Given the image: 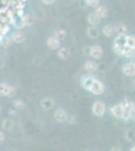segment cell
Listing matches in <instances>:
<instances>
[{
    "label": "cell",
    "mask_w": 135,
    "mask_h": 151,
    "mask_svg": "<svg viewBox=\"0 0 135 151\" xmlns=\"http://www.w3.org/2000/svg\"><path fill=\"white\" fill-rule=\"evenodd\" d=\"M13 126H14L13 122H12L11 120H9V119H5V120H3V122H2V128H3L4 130H6V131L12 130Z\"/></svg>",
    "instance_id": "obj_21"
},
{
    "label": "cell",
    "mask_w": 135,
    "mask_h": 151,
    "mask_svg": "<svg viewBox=\"0 0 135 151\" xmlns=\"http://www.w3.org/2000/svg\"><path fill=\"white\" fill-rule=\"evenodd\" d=\"M94 78L91 77V76H86V77H83L82 80H81V83H82V86L84 89L86 90H89L91 89V87H92L93 83H94Z\"/></svg>",
    "instance_id": "obj_9"
},
{
    "label": "cell",
    "mask_w": 135,
    "mask_h": 151,
    "mask_svg": "<svg viewBox=\"0 0 135 151\" xmlns=\"http://www.w3.org/2000/svg\"><path fill=\"white\" fill-rule=\"evenodd\" d=\"M131 103H132V102L130 101V100H129L128 98H125L120 104H121L122 106H123V108L127 111V110L129 109V107H130V105H131Z\"/></svg>",
    "instance_id": "obj_24"
},
{
    "label": "cell",
    "mask_w": 135,
    "mask_h": 151,
    "mask_svg": "<svg viewBox=\"0 0 135 151\" xmlns=\"http://www.w3.org/2000/svg\"><path fill=\"white\" fill-rule=\"evenodd\" d=\"M90 55L95 60H100L103 55V50L99 45H94L90 47Z\"/></svg>",
    "instance_id": "obj_5"
},
{
    "label": "cell",
    "mask_w": 135,
    "mask_h": 151,
    "mask_svg": "<svg viewBox=\"0 0 135 151\" xmlns=\"http://www.w3.org/2000/svg\"><path fill=\"white\" fill-rule=\"evenodd\" d=\"M16 94L15 88L9 86L6 84H0V95L4 97H8V98H12L14 95Z\"/></svg>",
    "instance_id": "obj_1"
},
{
    "label": "cell",
    "mask_w": 135,
    "mask_h": 151,
    "mask_svg": "<svg viewBox=\"0 0 135 151\" xmlns=\"http://www.w3.org/2000/svg\"><path fill=\"white\" fill-rule=\"evenodd\" d=\"M126 45H128V47L134 48L135 50V37L132 35H127V43Z\"/></svg>",
    "instance_id": "obj_23"
},
{
    "label": "cell",
    "mask_w": 135,
    "mask_h": 151,
    "mask_svg": "<svg viewBox=\"0 0 135 151\" xmlns=\"http://www.w3.org/2000/svg\"><path fill=\"white\" fill-rule=\"evenodd\" d=\"M0 111H1V106H0Z\"/></svg>",
    "instance_id": "obj_33"
},
{
    "label": "cell",
    "mask_w": 135,
    "mask_h": 151,
    "mask_svg": "<svg viewBox=\"0 0 135 151\" xmlns=\"http://www.w3.org/2000/svg\"><path fill=\"white\" fill-rule=\"evenodd\" d=\"M12 40L16 43H21L25 40V36H24L21 32H15L12 35Z\"/></svg>",
    "instance_id": "obj_20"
},
{
    "label": "cell",
    "mask_w": 135,
    "mask_h": 151,
    "mask_svg": "<svg viewBox=\"0 0 135 151\" xmlns=\"http://www.w3.org/2000/svg\"><path fill=\"white\" fill-rule=\"evenodd\" d=\"M86 3L91 7H98L100 0H85Z\"/></svg>",
    "instance_id": "obj_25"
},
{
    "label": "cell",
    "mask_w": 135,
    "mask_h": 151,
    "mask_svg": "<svg viewBox=\"0 0 135 151\" xmlns=\"http://www.w3.org/2000/svg\"><path fill=\"white\" fill-rule=\"evenodd\" d=\"M134 64H135V63H134Z\"/></svg>",
    "instance_id": "obj_34"
},
{
    "label": "cell",
    "mask_w": 135,
    "mask_h": 151,
    "mask_svg": "<svg viewBox=\"0 0 135 151\" xmlns=\"http://www.w3.org/2000/svg\"><path fill=\"white\" fill-rule=\"evenodd\" d=\"M115 31V28L113 25H110V24H107V25H105L104 27L102 29V32L103 35L105 36H107V37H109V36H111L113 33H114Z\"/></svg>",
    "instance_id": "obj_16"
},
{
    "label": "cell",
    "mask_w": 135,
    "mask_h": 151,
    "mask_svg": "<svg viewBox=\"0 0 135 151\" xmlns=\"http://www.w3.org/2000/svg\"><path fill=\"white\" fill-rule=\"evenodd\" d=\"M130 150H131V151H135V146H133V147H132Z\"/></svg>",
    "instance_id": "obj_31"
},
{
    "label": "cell",
    "mask_w": 135,
    "mask_h": 151,
    "mask_svg": "<svg viewBox=\"0 0 135 151\" xmlns=\"http://www.w3.org/2000/svg\"><path fill=\"white\" fill-rule=\"evenodd\" d=\"M13 104H14V107H16L17 109H22L24 107V103L21 100H14Z\"/></svg>",
    "instance_id": "obj_26"
},
{
    "label": "cell",
    "mask_w": 135,
    "mask_h": 151,
    "mask_svg": "<svg viewBox=\"0 0 135 151\" xmlns=\"http://www.w3.org/2000/svg\"><path fill=\"white\" fill-rule=\"evenodd\" d=\"M87 33L91 38H97L98 36H99L100 32H99V29L96 27L95 25H93V26H91V27L88 28Z\"/></svg>",
    "instance_id": "obj_17"
},
{
    "label": "cell",
    "mask_w": 135,
    "mask_h": 151,
    "mask_svg": "<svg viewBox=\"0 0 135 151\" xmlns=\"http://www.w3.org/2000/svg\"><path fill=\"white\" fill-rule=\"evenodd\" d=\"M87 18H88V22H89L91 25H97V24H99L100 21H101V17H100L96 12L95 13H90Z\"/></svg>",
    "instance_id": "obj_11"
},
{
    "label": "cell",
    "mask_w": 135,
    "mask_h": 151,
    "mask_svg": "<svg viewBox=\"0 0 135 151\" xmlns=\"http://www.w3.org/2000/svg\"><path fill=\"white\" fill-rule=\"evenodd\" d=\"M96 13H97L101 18L107 17L108 14H109V10H108V8L105 6H98L97 9H96Z\"/></svg>",
    "instance_id": "obj_15"
},
{
    "label": "cell",
    "mask_w": 135,
    "mask_h": 151,
    "mask_svg": "<svg viewBox=\"0 0 135 151\" xmlns=\"http://www.w3.org/2000/svg\"><path fill=\"white\" fill-rule=\"evenodd\" d=\"M4 140H5V135H4L3 132L0 131V144H2L4 142Z\"/></svg>",
    "instance_id": "obj_28"
},
{
    "label": "cell",
    "mask_w": 135,
    "mask_h": 151,
    "mask_svg": "<svg viewBox=\"0 0 135 151\" xmlns=\"http://www.w3.org/2000/svg\"><path fill=\"white\" fill-rule=\"evenodd\" d=\"M123 74L127 77H132L135 75V64L133 63H128V64H125L123 65Z\"/></svg>",
    "instance_id": "obj_7"
},
{
    "label": "cell",
    "mask_w": 135,
    "mask_h": 151,
    "mask_svg": "<svg viewBox=\"0 0 135 151\" xmlns=\"http://www.w3.org/2000/svg\"><path fill=\"white\" fill-rule=\"evenodd\" d=\"M55 119L58 122H65L68 120V114L64 109H58L55 112Z\"/></svg>",
    "instance_id": "obj_8"
},
{
    "label": "cell",
    "mask_w": 135,
    "mask_h": 151,
    "mask_svg": "<svg viewBox=\"0 0 135 151\" xmlns=\"http://www.w3.org/2000/svg\"><path fill=\"white\" fill-rule=\"evenodd\" d=\"M114 28H115V31H116L118 35H123V33H125L127 31V27L125 26V24L121 23V22L115 24Z\"/></svg>",
    "instance_id": "obj_19"
},
{
    "label": "cell",
    "mask_w": 135,
    "mask_h": 151,
    "mask_svg": "<svg viewBox=\"0 0 135 151\" xmlns=\"http://www.w3.org/2000/svg\"><path fill=\"white\" fill-rule=\"evenodd\" d=\"M126 110L123 108L121 104H117L111 108V113L113 114V116L117 119H123L124 116L126 115Z\"/></svg>",
    "instance_id": "obj_3"
},
{
    "label": "cell",
    "mask_w": 135,
    "mask_h": 151,
    "mask_svg": "<svg viewBox=\"0 0 135 151\" xmlns=\"http://www.w3.org/2000/svg\"><path fill=\"white\" fill-rule=\"evenodd\" d=\"M55 36H56L58 38H64L66 36V31L63 30V29H61V30H56Z\"/></svg>",
    "instance_id": "obj_27"
},
{
    "label": "cell",
    "mask_w": 135,
    "mask_h": 151,
    "mask_svg": "<svg viewBox=\"0 0 135 151\" xmlns=\"http://www.w3.org/2000/svg\"><path fill=\"white\" fill-rule=\"evenodd\" d=\"M126 43H127V35L125 33H123V35H118L114 40V45H118V47H125Z\"/></svg>",
    "instance_id": "obj_10"
},
{
    "label": "cell",
    "mask_w": 135,
    "mask_h": 151,
    "mask_svg": "<svg viewBox=\"0 0 135 151\" xmlns=\"http://www.w3.org/2000/svg\"><path fill=\"white\" fill-rule=\"evenodd\" d=\"M10 40H3V45L4 47H9V45H11L10 43Z\"/></svg>",
    "instance_id": "obj_30"
},
{
    "label": "cell",
    "mask_w": 135,
    "mask_h": 151,
    "mask_svg": "<svg viewBox=\"0 0 135 151\" xmlns=\"http://www.w3.org/2000/svg\"><path fill=\"white\" fill-rule=\"evenodd\" d=\"M98 69V65L96 64L95 62H93V60H87L85 64V70H88L89 73H93L95 72L96 70Z\"/></svg>",
    "instance_id": "obj_14"
},
{
    "label": "cell",
    "mask_w": 135,
    "mask_h": 151,
    "mask_svg": "<svg viewBox=\"0 0 135 151\" xmlns=\"http://www.w3.org/2000/svg\"><path fill=\"white\" fill-rule=\"evenodd\" d=\"M133 86L135 87V79H134V81H133Z\"/></svg>",
    "instance_id": "obj_32"
},
{
    "label": "cell",
    "mask_w": 135,
    "mask_h": 151,
    "mask_svg": "<svg viewBox=\"0 0 135 151\" xmlns=\"http://www.w3.org/2000/svg\"><path fill=\"white\" fill-rule=\"evenodd\" d=\"M58 55L60 58H62V60H67L70 57V50H69V48L67 47H61L58 48Z\"/></svg>",
    "instance_id": "obj_13"
},
{
    "label": "cell",
    "mask_w": 135,
    "mask_h": 151,
    "mask_svg": "<svg viewBox=\"0 0 135 151\" xmlns=\"http://www.w3.org/2000/svg\"><path fill=\"white\" fill-rule=\"evenodd\" d=\"M93 113L94 115L97 117H102L105 114V111H106V107H105V104L101 101H96L94 104H93Z\"/></svg>",
    "instance_id": "obj_2"
},
{
    "label": "cell",
    "mask_w": 135,
    "mask_h": 151,
    "mask_svg": "<svg viewBox=\"0 0 135 151\" xmlns=\"http://www.w3.org/2000/svg\"><path fill=\"white\" fill-rule=\"evenodd\" d=\"M46 45H48V47L51 48V50H58L61 47L60 38H58L56 36H51V37H48V40H46Z\"/></svg>",
    "instance_id": "obj_6"
},
{
    "label": "cell",
    "mask_w": 135,
    "mask_h": 151,
    "mask_svg": "<svg viewBox=\"0 0 135 151\" xmlns=\"http://www.w3.org/2000/svg\"><path fill=\"white\" fill-rule=\"evenodd\" d=\"M41 104V107H43V109H45V110H50L53 107V105H55V102H53V99L51 98H45V99H43V101L40 102Z\"/></svg>",
    "instance_id": "obj_12"
},
{
    "label": "cell",
    "mask_w": 135,
    "mask_h": 151,
    "mask_svg": "<svg viewBox=\"0 0 135 151\" xmlns=\"http://www.w3.org/2000/svg\"><path fill=\"white\" fill-rule=\"evenodd\" d=\"M41 1H43L45 4H46V5H51V4H53L56 0H41Z\"/></svg>",
    "instance_id": "obj_29"
},
{
    "label": "cell",
    "mask_w": 135,
    "mask_h": 151,
    "mask_svg": "<svg viewBox=\"0 0 135 151\" xmlns=\"http://www.w3.org/2000/svg\"><path fill=\"white\" fill-rule=\"evenodd\" d=\"M104 85H103V83L101 81H99V80L95 79L94 80V83H93L92 87H91L90 89V92H92L94 95H101L103 94V92H104Z\"/></svg>",
    "instance_id": "obj_4"
},
{
    "label": "cell",
    "mask_w": 135,
    "mask_h": 151,
    "mask_svg": "<svg viewBox=\"0 0 135 151\" xmlns=\"http://www.w3.org/2000/svg\"><path fill=\"white\" fill-rule=\"evenodd\" d=\"M127 114H128L130 120L135 121V104L131 103V105H130V107H129V109L127 110Z\"/></svg>",
    "instance_id": "obj_22"
},
{
    "label": "cell",
    "mask_w": 135,
    "mask_h": 151,
    "mask_svg": "<svg viewBox=\"0 0 135 151\" xmlns=\"http://www.w3.org/2000/svg\"><path fill=\"white\" fill-rule=\"evenodd\" d=\"M122 55L125 57V58H133V55H134V48L130 47H128V45H125Z\"/></svg>",
    "instance_id": "obj_18"
}]
</instances>
